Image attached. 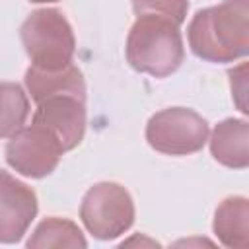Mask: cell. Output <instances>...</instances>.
<instances>
[{"label": "cell", "mask_w": 249, "mask_h": 249, "mask_svg": "<svg viewBox=\"0 0 249 249\" xmlns=\"http://www.w3.org/2000/svg\"><path fill=\"white\" fill-rule=\"evenodd\" d=\"M195 56L224 64L249 53V0H224L198 10L187 27Z\"/></svg>", "instance_id": "1"}, {"label": "cell", "mask_w": 249, "mask_h": 249, "mask_svg": "<svg viewBox=\"0 0 249 249\" xmlns=\"http://www.w3.org/2000/svg\"><path fill=\"white\" fill-rule=\"evenodd\" d=\"M126 62L142 74L167 78L185 60V47L179 25L158 14H142L132 23L126 47Z\"/></svg>", "instance_id": "2"}, {"label": "cell", "mask_w": 249, "mask_h": 249, "mask_svg": "<svg viewBox=\"0 0 249 249\" xmlns=\"http://www.w3.org/2000/svg\"><path fill=\"white\" fill-rule=\"evenodd\" d=\"M19 37L31 66L53 72L72 64L76 37L60 10L41 8L31 12L21 23Z\"/></svg>", "instance_id": "3"}, {"label": "cell", "mask_w": 249, "mask_h": 249, "mask_svg": "<svg viewBox=\"0 0 249 249\" xmlns=\"http://www.w3.org/2000/svg\"><path fill=\"white\" fill-rule=\"evenodd\" d=\"M80 218L86 230L101 241L126 233L134 224V202L130 193L113 181L89 187L80 204Z\"/></svg>", "instance_id": "4"}, {"label": "cell", "mask_w": 249, "mask_h": 249, "mask_svg": "<svg viewBox=\"0 0 249 249\" xmlns=\"http://www.w3.org/2000/svg\"><path fill=\"white\" fill-rule=\"evenodd\" d=\"M146 140L165 156L196 154L208 142V123L193 109L167 107L148 119Z\"/></svg>", "instance_id": "5"}, {"label": "cell", "mask_w": 249, "mask_h": 249, "mask_svg": "<svg viewBox=\"0 0 249 249\" xmlns=\"http://www.w3.org/2000/svg\"><path fill=\"white\" fill-rule=\"evenodd\" d=\"M64 152L51 130L31 123V126L16 132L6 144V163L23 177L43 179L56 169Z\"/></svg>", "instance_id": "6"}, {"label": "cell", "mask_w": 249, "mask_h": 249, "mask_svg": "<svg viewBox=\"0 0 249 249\" xmlns=\"http://www.w3.org/2000/svg\"><path fill=\"white\" fill-rule=\"evenodd\" d=\"M31 123L51 130L62 148L70 152L86 134V99L70 93L49 95L37 103Z\"/></svg>", "instance_id": "7"}, {"label": "cell", "mask_w": 249, "mask_h": 249, "mask_svg": "<svg viewBox=\"0 0 249 249\" xmlns=\"http://www.w3.org/2000/svg\"><path fill=\"white\" fill-rule=\"evenodd\" d=\"M39 210L35 191L0 169V243H18Z\"/></svg>", "instance_id": "8"}, {"label": "cell", "mask_w": 249, "mask_h": 249, "mask_svg": "<svg viewBox=\"0 0 249 249\" xmlns=\"http://www.w3.org/2000/svg\"><path fill=\"white\" fill-rule=\"evenodd\" d=\"M249 124L245 119L220 121L210 136L212 158L230 169H245L249 165Z\"/></svg>", "instance_id": "9"}, {"label": "cell", "mask_w": 249, "mask_h": 249, "mask_svg": "<svg viewBox=\"0 0 249 249\" xmlns=\"http://www.w3.org/2000/svg\"><path fill=\"white\" fill-rule=\"evenodd\" d=\"M25 88L31 93V99L35 103L56 93H70L86 99V82L80 68L74 64H68L53 72L29 66L25 70Z\"/></svg>", "instance_id": "10"}, {"label": "cell", "mask_w": 249, "mask_h": 249, "mask_svg": "<svg viewBox=\"0 0 249 249\" xmlns=\"http://www.w3.org/2000/svg\"><path fill=\"white\" fill-rule=\"evenodd\" d=\"M212 230L224 247L245 249L249 245V200L245 196L224 198L214 212Z\"/></svg>", "instance_id": "11"}, {"label": "cell", "mask_w": 249, "mask_h": 249, "mask_svg": "<svg viewBox=\"0 0 249 249\" xmlns=\"http://www.w3.org/2000/svg\"><path fill=\"white\" fill-rule=\"evenodd\" d=\"M25 245L29 249L31 247L33 249L37 247H88V241L82 230L72 220L51 216L39 222V226L33 230Z\"/></svg>", "instance_id": "12"}, {"label": "cell", "mask_w": 249, "mask_h": 249, "mask_svg": "<svg viewBox=\"0 0 249 249\" xmlns=\"http://www.w3.org/2000/svg\"><path fill=\"white\" fill-rule=\"evenodd\" d=\"M29 117V97L16 82H0V138H12Z\"/></svg>", "instance_id": "13"}, {"label": "cell", "mask_w": 249, "mask_h": 249, "mask_svg": "<svg viewBox=\"0 0 249 249\" xmlns=\"http://www.w3.org/2000/svg\"><path fill=\"white\" fill-rule=\"evenodd\" d=\"M132 10L136 16L142 14H158L173 19L181 25L187 18L189 0H132Z\"/></svg>", "instance_id": "14"}, {"label": "cell", "mask_w": 249, "mask_h": 249, "mask_svg": "<svg viewBox=\"0 0 249 249\" xmlns=\"http://www.w3.org/2000/svg\"><path fill=\"white\" fill-rule=\"evenodd\" d=\"M29 2H35V4H45V2H58V0H29Z\"/></svg>", "instance_id": "15"}]
</instances>
